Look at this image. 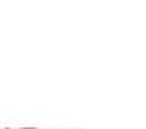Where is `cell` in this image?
Returning <instances> with one entry per match:
<instances>
[{
    "instance_id": "6da1fadb",
    "label": "cell",
    "mask_w": 146,
    "mask_h": 129,
    "mask_svg": "<svg viewBox=\"0 0 146 129\" xmlns=\"http://www.w3.org/2000/svg\"><path fill=\"white\" fill-rule=\"evenodd\" d=\"M21 129H35V128H21Z\"/></svg>"
}]
</instances>
